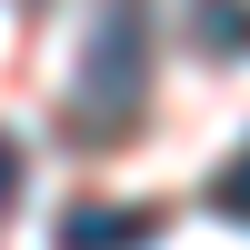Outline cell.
Segmentation results:
<instances>
[{
    "label": "cell",
    "instance_id": "cell-1",
    "mask_svg": "<svg viewBox=\"0 0 250 250\" xmlns=\"http://www.w3.org/2000/svg\"><path fill=\"white\" fill-rule=\"evenodd\" d=\"M140 90H150V0H100L90 40H80V80H70V130L120 140L140 120Z\"/></svg>",
    "mask_w": 250,
    "mask_h": 250
},
{
    "label": "cell",
    "instance_id": "cell-2",
    "mask_svg": "<svg viewBox=\"0 0 250 250\" xmlns=\"http://www.w3.org/2000/svg\"><path fill=\"white\" fill-rule=\"evenodd\" d=\"M160 210H130V200H90V210L60 220V250H150Z\"/></svg>",
    "mask_w": 250,
    "mask_h": 250
},
{
    "label": "cell",
    "instance_id": "cell-3",
    "mask_svg": "<svg viewBox=\"0 0 250 250\" xmlns=\"http://www.w3.org/2000/svg\"><path fill=\"white\" fill-rule=\"evenodd\" d=\"M200 60H250V0H190Z\"/></svg>",
    "mask_w": 250,
    "mask_h": 250
},
{
    "label": "cell",
    "instance_id": "cell-4",
    "mask_svg": "<svg viewBox=\"0 0 250 250\" xmlns=\"http://www.w3.org/2000/svg\"><path fill=\"white\" fill-rule=\"evenodd\" d=\"M210 210H220V220H240V230H250V140H240V150H230V160L210 170Z\"/></svg>",
    "mask_w": 250,
    "mask_h": 250
},
{
    "label": "cell",
    "instance_id": "cell-5",
    "mask_svg": "<svg viewBox=\"0 0 250 250\" xmlns=\"http://www.w3.org/2000/svg\"><path fill=\"white\" fill-rule=\"evenodd\" d=\"M10 210H20V140L0 130V220H10Z\"/></svg>",
    "mask_w": 250,
    "mask_h": 250
}]
</instances>
